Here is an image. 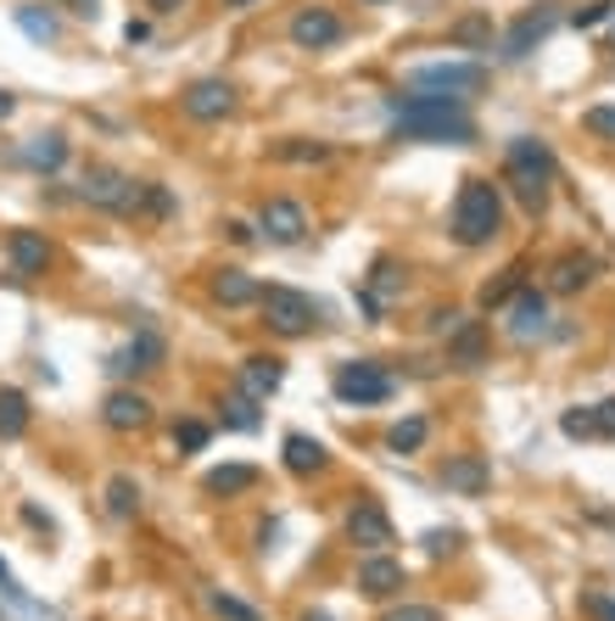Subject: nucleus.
<instances>
[{"mask_svg": "<svg viewBox=\"0 0 615 621\" xmlns=\"http://www.w3.org/2000/svg\"><path fill=\"white\" fill-rule=\"evenodd\" d=\"M392 135L397 140H420V146H470L476 124L465 113V102H443V96H392Z\"/></svg>", "mask_w": 615, "mask_h": 621, "instance_id": "1", "label": "nucleus"}, {"mask_svg": "<svg viewBox=\"0 0 615 621\" xmlns=\"http://www.w3.org/2000/svg\"><path fill=\"white\" fill-rule=\"evenodd\" d=\"M554 180H560V162H554L549 140L515 135L509 151H503V186L520 197V208H526V213H543L549 197H554Z\"/></svg>", "mask_w": 615, "mask_h": 621, "instance_id": "2", "label": "nucleus"}, {"mask_svg": "<svg viewBox=\"0 0 615 621\" xmlns=\"http://www.w3.org/2000/svg\"><path fill=\"white\" fill-rule=\"evenodd\" d=\"M498 230H503V191H498L492 180H481V173H470V180L459 186V197H454L448 235L476 252V246H487Z\"/></svg>", "mask_w": 615, "mask_h": 621, "instance_id": "3", "label": "nucleus"}, {"mask_svg": "<svg viewBox=\"0 0 615 621\" xmlns=\"http://www.w3.org/2000/svg\"><path fill=\"white\" fill-rule=\"evenodd\" d=\"M257 308H263V325H269L275 336H286V341L314 336L319 319H325V308H319L308 292H297V286H269V292H257Z\"/></svg>", "mask_w": 615, "mask_h": 621, "instance_id": "4", "label": "nucleus"}, {"mask_svg": "<svg viewBox=\"0 0 615 621\" xmlns=\"http://www.w3.org/2000/svg\"><path fill=\"white\" fill-rule=\"evenodd\" d=\"M487 84V67L481 62H425L409 73V91L420 96H443V102H470Z\"/></svg>", "mask_w": 615, "mask_h": 621, "instance_id": "5", "label": "nucleus"}, {"mask_svg": "<svg viewBox=\"0 0 615 621\" xmlns=\"http://www.w3.org/2000/svg\"><path fill=\"white\" fill-rule=\"evenodd\" d=\"M135 191H140V180H129V173L113 168V162H91L78 173V202H91L102 213H118V219L135 213Z\"/></svg>", "mask_w": 615, "mask_h": 621, "instance_id": "6", "label": "nucleus"}, {"mask_svg": "<svg viewBox=\"0 0 615 621\" xmlns=\"http://www.w3.org/2000/svg\"><path fill=\"white\" fill-rule=\"evenodd\" d=\"M330 392H336L341 403H353V409H370V403H386V398L397 392V381H392L375 359H347V365H336Z\"/></svg>", "mask_w": 615, "mask_h": 621, "instance_id": "7", "label": "nucleus"}, {"mask_svg": "<svg viewBox=\"0 0 615 621\" xmlns=\"http://www.w3.org/2000/svg\"><path fill=\"white\" fill-rule=\"evenodd\" d=\"M347 544L364 549V555H386L397 544V531H392V515L375 504V498H359L353 509H347Z\"/></svg>", "mask_w": 615, "mask_h": 621, "instance_id": "8", "label": "nucleus"}, {"mask_svg": "<svg viewBox=\"0 0 615 621\" xmlns=\"http://www.w3.org/2000/svg\"><path fill=\"white\" fill-rule=\"evenodd\" d=\"M286 34H291L297 51H330V45L347 40V23H341V12H330V7H297L291 23H286Z\"/></svg>", "mask_w": 615, "mask_h": 621, "instance_id": "9", "label": "nucleus"}, {"mask_svg": "<svg viewBox=\"0 0 615 621\" xmlns=\"http://www.w3.org/2000/svg\"><path fill=\"white\" fill-rule=\"evenodd\" d=\"M257 235L275 241V246H303L308 241V208L291 197H269L257 208Z\"/></svg>", "mask_w": 615, "mask_h": 621, "instance_id": "10", "label": "nucleus"}, {"mask_svg": "<svg viewBox=\"0 0 615 621\" xmlns=\"http://www.w3.org/2000/svg\"><path fill=\"white\" fill-rule=\"evenodd\" d=\"M180 113H185L191 124H219V118H230V113H235V84H230V78H197V84H185Z\"/></svg>", "mask_w": 615, "mask_h": 621, "instance_id": "11", "label": "nucleus"}, {"mask_svg": "<svg viewBox=\"0 0 615 621\" xmlns=\"http://www.w3.org/2000/svg\"><path fill=\"white\" fill-rule=\"evenodd\" d=\"M162 359H168V341L157 336V330H135V341H124L113 359H107V370L118 376V381H135V376H151V370H162Z\"/></svg>", "mask_w": 615, "mask_h": 621, "instance_id": "12", "label": "nucleus"}, {"mask_svg": "<svg viewBox=\"0 0 615 621\" xmlns=\"http://www.w3.org/2000/svg\"><path fill=\"white\" fill-rule=\"evenodd\" d=\"M554 23H560V12H554V7H532V12H520V18H515V29L503 34V62L532 56V51L554 34Z\"/></svg>", "mask_w": 615, "mask_h": 621, "instance_id": "13", "label": "nucleus"}, {"mask_svg": "<svg viewBox=\"0 0 615 621\" xmlns=\"http://www.w3.org/2000/svg\"><path fill=\"white\" fill-rule=\"evenodd\" d=\"M102 420H107V431H146L151 425V398L135 392V387H113L107 403H102Z\"/></svg>", "mask_w": 615, "mask_h": 621, "instance_id": "14", "label": "nucleus"}, {"mask_svg": "<svg viewBox=\"0 0 615 621\" xmlns=\"http://www.w3.org/2000/svg\"><path fill=\"white\" fill-rule=\"evenodd\" d=\"M593 281H598V257H587V252H560L554 270H549V292H554V297H576V292H587Z\"/></svg>", "mask_w": 615, "mask_h": 621, "instance_id": "15", "label": "nucleus"}, {"mask_svg": "<svg viewBox=\"0 0 615 621\" xmlns=\"http://www.w3.org/2000/svg\"><path fill=\"white\" fill-rule=\"evenodd\" d=\"M7 257H12V275L34 281V275L51 270V241H45L40 230H12V235H7Z\"/></svg>", "mask_w": 615, "mask_h": 621, "instance_id": "16", "label": "nucleus"}, {"mask_svg": "<svg viewBox=\"0 0 615 621\" xmlns=\"http://www.w3.org/2000/svg\"><path fill=\"white\" fill-rule=\"evenodd\" d=\"M403 588H409L403 560H392V555H370V560L359 566V593H364V599H392V593H403Z\"/></svg>", "mask_w": 615, "mask_h": 621, "instance_id": "17", "label": "nucleus"}, {"mask_svg": "<svg viewBox=\"0 0 615 621\" xmlns=\"http://www.w3.org/2000/svg\"><path fill=\"white\" fill-rule=\"evenodd\" d=\"M280 381H286V365L275 359V352H252V359L241 365V376H235V387L246 392V398H275L280 392Z\"/></svg>", "mask_w": 615, "mask_h": 621, "instance_id": "18", "label": "nucleus"}, {"mask_svg": "<svg viewBox=\"0 0 615 621\" xmlns=\"http://www.w3.org/2000/svg\"><path fill=\"white\" fill-rule=\"evenodd\" d=\"M448 365L454 370H481L487 365V325L481 319H459L448 330Z\"/></svg>", "mask_w": 615, "mask_h": 621, "instance_id": "19", "label": "nucleus"}, {"mask_svg": "<svg viewBox=\"0 0 615 621\" xmlns=\"http://www.w3.org/2000/svg\"><path fill=\"white\" fill-rule=\"evenodd\" d=\"M443 487H448V493H465V498H481V493L492 487V465H487L481 454H454V460L443 465Z\"/></svg>", "mask_w": 615, "mask_h": 621, "instance_id": "20", "label": "nucleus"}, {"mask_svg": "<svg viewBox=\"0 0 615 621\" xmlns=\"http://www.w3.org/2000/svg\"><path fill=\"white\" fill-rule=\"evenodd\" d=\"M280 460H286V471H291V476H319V471L330 465V449H325L319 436H308V431H291Z\"/></svg>", "mask_w": 615, "mask_h": 621, "instance_id": "21", "label": "nucleus"}, {"mask_svg": "<svg viewBox=\"0 0 615 621\" xmlns=\"http://www.w3.org/2000/svg\"><path fill=\"white\" fill-rule=\"evenodd\" d=\"M509 319H515V336H543V330H549V297H543L538 286H520Z\"/></svg>", "mask_w": 615, "mask_h": 621, "instance_id": "22", "label": "nucleus"}, {"mask_svg": "<svg viewBox=\"0 0 615 621\" xmlns=\"http://www.w3.org/2000/svg\"><path fill=\"white\" fill-rule=\"evenodd\" d=\"M425 442H431V420L425 414H403V420H392L386 425V454H420L425 449Z\"/></svg>", "mask_w": 615, "mask_h": 621, "instance_id": "23", "label": "nucleus"}, {"mask_svg": "<svg viewBox=\"0 0 615 621\" xmlns=\"http://www.w3.org/2000/svg\"><path fill=\"white\" fill-rule=\"evenodd\" d=\"M208 292H213V303H224V308H246V303H257L263 286H257L246 270H219Z\"/></svg>", "mask_w": 615, "mask_h": 621, "instance_id": "24", "label": "nucleus"}, {"mask_svg": "<svg viewBox=\"0 0 615 621\" xmlns=\"http://www.w3.org/2000/svg\"><path fill=\"white\" fill-rule=\"evenodd\" d=\"M202 487H208L213 498H241V493L257 487V465H219V471H208Z\"/></svg>", "mask_w": 615, "mask_h": 621, "instance_id": "25", "label": "nucleus"}, {"mask_svg": "<svg viewBox=\"0 0 615 621\" xmlns=\"http://www.w3.org/2000/svg\"><path fill=\"white\" fill-rule=\"evenodd\" d=\"M29 392H18V387H0V442H18L23 431H29Z\"/></svg>", "mask_w": 615, "mask_h": 621, "instance_id": "26", "label": "nucleus"}, {"mask_svg": "<svg viewBox=\"0 0 615 621\" xmlns=\"http://www.w3.org/2000/svg\"><path fill=\"white\" fill-rule=\"evenodd\" d=\"M23 162H29L34 173H56V168L67 162V140H62V135H34V140L23 146Z\"/></svg>", "mask_w": 615, "mask_h": 621, "instance_id": "27", "label": "nucleus"}, {"mask_svg": "<svg viewBox=\"0 0 615 621\" xmlns=\"http://www.w3.org/2000/svg\"><path fill=\"white\" fill-rule=\"evenodd\" d=\"M129 219H151V224L173 219V197H168V186L140 180V191H135V213H129Z\"/></svg>", "mask_w": 615, "mask_h": 621, "instance_id": "28", "label": "nucleus"}, {"mask_svg": "<svg viewBox=\"0 0 615 621\" xmlns=\"http://www.w3.org/2000/svg\"><path fill=\"white\" fill-rule=\"evenodd\" d=\"M269 157H275V162H330V146H325V140L286 135V140H275V146H269Z\"/></svg>", "mask_w": 615, "mask_h": 621, "instance_id": "29", "label": "nucleus"}, {"mask_svg": "<svg viewBox=\"0 0 615 621\" xmlns=\"http://www.w3.org/2000/svg\"><path fill=\"white\" fill-rule=\"evenodd\" d=\"M107 515L113 520H135L140 515V482L135 476H113L107 482Z\"/></svg>", "mask_w": 615, "mask_h": 621, "instance_id": "30", "label": "nucleus"}, {"mask_svg": "<svg viewBox=\"0 0 615 621\" xmlns=\"http://www.w3.org/2000/svg\"><path fill=\"white\" fill-rule=\"evenodd\" d=\"M526 275H532V270H526V263H509V270H503L498 281H487V292H481V308L492 314V308H503V303H515V292L526 286Z\"/></svg>", "mask_w": 615, "mask_h": 621, "instance_id": "31", "label": "nucleus"}, {"mask_svg": "<svg viewBox=\"0 0 615 621\" xmlns=\"http://www.w3.org/2000/svg\"><path fill=\"white\" fill-rule=\"evenodd\" d=\"M18 29H23L34 45H56V34H62V23H56L45 7H18Z\"/></svg>", "mask_w": 615, "mask_h": 621, "instance_id": "32", "label": "nucleus"}, {"mask_svg": "<svg viewBox=\"0 0 615 621\" xmlns=\"http://www.w3.org/2000/svg\"><path fill=\"white\" fill-rule=\"evenodd\" d=\"M208 610H213L219 621H263V610H252L246 599H235V593H224V588H208Z\"/></svg>", "mask_w": 615, "mask_h": 621, "instance_id": "33", "label": "nucleus"}, {"mask_svg": "<svg viewBox=\"0 0 615 621\" xmlns=\"http://www.w3.org/2000/svg\"><path fill=\"white\" fill-rule=\"evenodd\" d=\"M454 45H492V18H481V12H470V18H459L454 23V34H448Z\"/></svg>", "mask_w": 615, "mask_h": 621, "instance_id": "34", "label": "nucleus"}, {"mask_svg": "<svg viewBox=\"0 0 615 621\" xmlns=\"http://www.w3.org/2000/svg\"><path fill=\"white\" fill-rule=\"evenodd\" d=\"M208 420H180V425H173V449H180V454H202L208 449Z\"/></svg>", "mask_w": 615, "mask_h": 621, "instance_id": "35", "label": "nucleus"}, {"mask_svg": "<svg viewBox=\"0 0 615 621\" xmlns=\"http://www.w3.org/2000/svg\"><path fill=\"white\" fill-rule=\"evenodd\" d=\"M224 420H230L235 431H252V425H257V398H246V392L235 387V392L224 398Z\"/></svg>", "mask_w": 615, "mask_h": 621, "instance_id": "36", "label": "nucleus"}, {"mask_svg": "<svg viewBox=\"0 0 615 621\" xmlns=\"http://www.w3.org/2000/svg\"><path fill=\"white\" fill-rule=\"evenodd\" d=\"M582 129H587L593 140L615 146V107H609V102H604V107H587V113H582Z\"/></svg>", "mask_w": 615, "mask_h": 621, "instance_id": "37", "label": "nucleus"}, {"mask_svg": "<svg viewBox=\"0 0 615 621\" xmlns=\"http://www.w3.org/2000/svg\"><path fill=\"white\" fill-rule=\"evenodd\" d=\"M604 18H615V0H593V7H576V12H571L576 29H598Z\"/></svg>", "mask_w": 615, "mask_h": 621, "instance_id": "38", "label": "nucleus"}, {"mask_svg": "<svg viewBox=\"0 0 615 621\" xmlns=\"http://www.w3.org/2000/svg\"><path fill=\"white\" fill-rule=\"evenodd\" d=\"M454 549H459V531H454V526H448V531H443V526H436V531H425V555H436V560H443V555H454Z\"/></svg>", "mask_w": 615, "mask_h": 621, "instance_id": "39", "label": "nucleus"}, {"mask_svg": "<svg viewBox=\"0 0 615 621\" xmlns=\"http://www.w3.org/2000/svg\"><path fill=\"white\" fill-rule=\"evenodd\" d=\"M381 621H443V610H436V604H397Z\"/></svg>", "mask_w": 615, "mask_h": 621, "instance_id": "40", "label": "nucleus"}, {"mask_svg": "<svg viewBox=\"0 0 615 621\" xmlns=\"http://www.w3.org/2000/svg\"><path fill=\"white\" fill-rule=\"evenodd\" d=\"M560 431L565 436H593V409H565L560 414Z\"/></svg>", "mask_w": 615, "mask_h": 621, "instance_id": "41", "label": "nucleus"}, {"mask_svg": "<svg viewBox=\"0 0 615 621\" xmlns=\"http://www.w3.org/2000/svg\"><path fill=\"white\" fill-rule=\"evenodd\" d=\"M593 436H604V442H615V398H604V403H593Z\"/></svg>", "mask_w": 615, "mask_h": 621, "instance_id": "42", "label": "nucleus"}, {"mask_svg": "<svg viewBox=\"0 0 615 621\" xmlns=\"http://www.w3.org/2000/svg\"><path fill=\"white\" fill-rule=\"evenodd\" d=\"M582 604H587V615H598V621H615V599H609V593H587Z\"/></svg>", "mask_w": 615, "mask_h": 621, "instance_id": "43", "label": "nucleus"}, {"mask_svg": "<svg viewBox=\"0 0 615 621\" xmlns=\"http://www.w3.org/2000/svg\"><path fill=\"white\" fill-rule=\"evenodd\" d=\"M151 7V18H168V12H180V7H191V0H146Z\"/></svg>", "mask_w": 615, "mask_h": 621, "instance_id": "44", "label": "nucleus"}, {"mask_svg": "<svg viewBox=\"0 0 615 621\" xmlns=\"http://www.w3.org/2000/svg\"><path fill=\"white\" fill-rule=\"evenodd\" d=\"M146 34H151V23H140V18H129V23H124V40H129V45H140Z\"/></svg>", "mask_w": 615, "mask_h": 621, "instance_id": "45", "label": "nucleus"}, {"mask_svg": "<svg viewBox=\"0 0 615 621\" xmlns=\"http://www.w3.org/2000/svg\"><path fill=\"white\" fill-rule=\"evenodd\" d=\"M23 520H29L34 531H51V515H45V509H34V504H23Z\"/></svg>", "mask_w": 615, "mask_h": 621, "instance_id": "46", "label": "nucleus"}, {"mask_svg": "<svg viewBox=\"0 0 615 621\" xmlns=\"http://www.w3.org/2000/svg\"><path fill=\"white\" fill-rule=\"evenodd\" d=\"M224 230H230V241H241V246H246V241H252V235H257V230H252V224H241V219H230V224H224Z\"/></svg>", "mask_w": 615, "mask_h": 621, "instance_id": "47", "label": "nucleus"}, {"mask_svg": "<svg viewBox=\"0 0 615 621\" xmlns=\"http://www.w3.org/2000/svg\"><path fill=\"white\" fill-rule=\"evenodd\" d=\"M67 12L73 18H96V0H67Z\"/></svg>", "mask_w": 615, "mask_h": 621, "instance_id": "48", "label": "nucleus"}, {"mask_svg": "<svg viewBox=\"0 0 615 621\" xmlns=\"http://www.w3.org/2000/svg\"><path fill=\"white\" fill-rule=\"evenodd\" d=\"M12 113H18V96H12V91H0V124H7Z\"/></svg>", "mask_w": 615, "mask_h": 621, "instance_id": "49", "label": "nucleus"}, {"mask_svg": "<svg viewBox=\"0 0 615 621\" xmlns=\"http://www.w3.org/2000/svg\"><path fill=\"white\" fill-rule=\"evenodd\" d=\"M593 526H609L615 531V509H593Z\"/></svg>", "mask_w": 615, "mask_h": 621, "instance_id": "50", "label": "nucleus"}, {"mask_svg": "<svg viewBox=\"0 0 615 621\" xmlns=\"http://www.w3.org/2000/svg\"><path fill=\"white\" fill-rule=\"evenodd\" d=\"M224 7H230V12H246V7H257V0H224Z\"/></svg>", "mask_w": 615, "mask_h": 621, "instance_id": "51", "label": "nucleus"}, {"mask_svg": "<svg viewBox=\"0 0 615 621\" xmlns=\"http://www.w3.org/2000/svg\"><path fill=\"white\" fill-rule=\"evenodd\" d=\"M303 621H330V615H325V610H308V615H303Z\"/></svg>", "mask_w": 615, "mask_h": 621, "instance_id": "52", "label": "nucleus"}, {"mask_svg": "<svg viewBox=\"0 0 615 621\" xmlns=\"http://www.w3.org/2000/svg\"><path fill=\"white\" fill-rule=\"evenodd\" d=\"M364 7H392V0H364Z\"/></svg>", "mask_w": 615, "mask_h": 621, "instance_id": "53", "label": "nucleus"}]
</instances>
